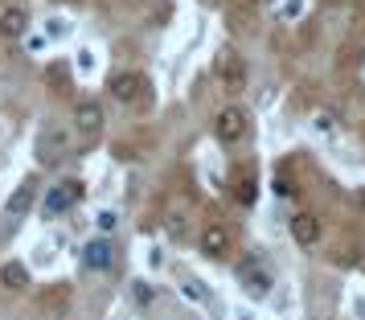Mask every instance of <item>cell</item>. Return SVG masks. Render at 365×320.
<instances>
[{
    "mask_svg": "<svg viewBox=\"0 0 365 320\" xmlns=\"http://www.w3.org/2000/svg\"><path fill=\"white\" fill-rule=\"evenodd\" d=\"M214 135L226 144V148H230V144H242V135H247V111H242V107H226V111H217Z\"/></svg>",
    "mask_w": 365,
    "mask_h": 320,
    "instance_id": "cell-1",
    "label": "cell"
},
{
    "mask_svg": "<svg viewBox=\"0 0 365 320\" xmlns=\"http://www.w3.org/2000/svg\"><path fill=\"white\" fill-rule=\"evenodd\" d=\"M58 156H66V132L58 123H46L37 135V160L41 165H58Z\"/></svg>",
    "mask_w": 365,
    "mask_h": 320,
    "instance_id": "cell-2",
    "label": "cell"
},
{
    "mask_svg": "<svg viewBox=\"0 0 365 320\" xmlns=\"http://www.w3.org/2000/svg\"><path fill=\"white\" fill-rule=\"evenodd\" d=\"M217 78H222L226 91H242V86H247V66H242V58L234 50L217 53Z\"/></svg>",
    "mask_w": 365,
    "mask_h": 320,
    "instance_id": "cell-3",
    "label": "cell"
},
{
    "mask_svg": "<svg viewBox=\"0 0 365 320\" xmlns=\"http://www.w3.org/2000/svg\"><path fill=\"white\" fill-rule=\"evenodd\" d=\"M78 197H83V181H58V185L46 193V210H50V214H66V210L78 205Z\"/></svg>",
    "mask_w": 365,
    "mask_h": 320,
    "instance_id": "cell-4",
    "label": "cell"
},
{
    "mask_svg": "<svg viewBox=\"0 0 365 320\" xmlns=\"http://www.w3.org/2000/svg\"><path fill=\"white\" fill-rule=\"evenodd\" d=\"M107 91L115 95L119 103H135V99H144V91H148V83L140 78V74H132V70H119L115 78L107 83Z\"/></svg>",
    "mask_w": 365,
    "mask_h": 320,
    "instance_id": "cell-5",
    "label": "cell"
},
{
    "mask_svg": "<svg viewBox=\"0 0 365 320\" xmlns=\"http://www.w3.org/2000/svg\"><path fill=\"white\" fill-rule=\"evenodd\" d=\"M238 284L247 287V296H250V300H263L267 291H271V275H267V271L259 267L255 259H247V263L238 267Z\"/></svg>",
    "mask_w": 365,
    "mask_h": 320,
    "instance_id": "cell-6",
    "label": "cell"
},
{
    "mask_svg": "<svg viewBox=\"0 0 365 320\" xmlns=\"http://www.w3.org/2000/svg\"><path fill=\"white\" fill-rule=\"evenodd\" d=\"M201 254H210V259L230 254V230H226V226H217V222H210V226L201 230Z\"/></svg>",
    "mask_w": 365,
    "mask_h": 320,
    "instance_id": "cell-7",
    "label": "cell"
},
{
    "mask_svg": "<svg viewBox=\"0 0 365 320\" xmlns=\"http://www.w3.org/2000/svg\"><path fill=\"white\" fill-rule=\"evenodd\" d=\"M83 263L91 271H111V263H115V247H111L107 238H95V242H86Z\"/></svg>",
    "mask_w": 365,
    "mask_h": 320,
    "instance_id": "cell-8",
    "label": "cell"
},
{
    "mask_svg": "<svg viewBox=\"0 0 365 320\" xmlns=\"http://www.w3.org/2000/svg\"><path fill=\"white\" fill-rule=\"evenodd\" d=\"M292 238H296L299 247H316L320 242V218L316 214H296L292 218Z\"/></svg>",
    "mask_w": 365,
    "mask_h": 320,
    "instance_id": "cell-9",
    "label": "cell"
},
{
    "mask_svg": "<svg viewBox=\"0 0 365 320\" xmlns=\"http://www.w3.org/2000/svg\"><path fill=\"white\" fill-rule=\"evenodd\" d=\"M34 197H37L34 181H25V185H17V189H13V197L4 202V214H9V218H25V214L34 210Z\"/></svg>",
    "mask_w": 365,
    "mask_h": 320,
    "instance_id": "cell-10",
    "label": "cell"
},
{
    "mask_svg": "<svg viewBox=\"0 0 365 320\" xmlns=\"http://www.w3.org/2000/svg\"><path fill=\"white\" fill-rule=\"evenodd\" d=\"M74 128H78L83 135L99 132L103 128V107L99 103H78V107H74Z\"/></svg>",
    "mask_w": 365,
    "mask_h": 320,
    "instance_id": "cell-11",
    "label": "cell"
},
{
    "mask_svg": "<svg viewBox=\"0 0 365 320\" xmlns=\"http://www.w3.org/2000/svg\"><path fill=\"white\" fill-rule=\"evenodd\" d=\"M25 25H29V17H25V9H17V4H9L0 13V37H21Z\"/></svg>",
    "mask_w": 365,
    "mask_h": 320,
    "instance_id": "cell-12",
    "label": "cell"
},
{
    "mask_svg": "<svg viewBox=\"0 0 365 320\" xmlns=\"http://www.w3.org/2000/svg\"><path fill=\"white\" fill-rule=\"evenodd\" d=\"M0 284L13 287V291H25V287H29V271L21 267V263H4V267H0Z\"/></svg>",
    "mask_w": 365,
    "mask_h": 320,
    "instance_id": "cell-13",
    "label": "cell"
},
{
    "mask_svg": "<svg viewBox=\"0 0 365 320\" xmlns=\"http://www.w3.org/2000/svg\"><path fill=\"white\" fill-rule=\"evenodd\" d=\"M234 197H238L242 205L255 202V177H238V185H234Z\"/></svg>",
    "mask_w": 365,
    "mask_h": 320,
    "instance_id": "cell-14",
    "label": "cell"
},
{
    "mask_svg": "<svg viewBox=\"0 0 365 320\" xmlns=\"http://www.w3.org/2000/svg\"><path fill=\"white\" fill-rule=\"evenodd\" d=\"M132 296H135V304H152V287L148 284H132Z\"/></svg>",
    "mask_w": 365,
    "mask_h": 320,
    "instance_id": "cell-15",
    "label": "cell"
},
{
    "mask_svg": "<svg viewBox=\"0 0 365 320\" xmlns=\"http://www.w3.org/2000/svg\"><path fill=\"white\" fill-rule=\"evenodd\" d=\"M95 222H99V230H103V234H111V230H115V214H111V210H103V214H99Z\"/></svg>",
    "mask_w": 365,
    "mask_h": 320,
    "instance_id": "cell-16",
    "label": "cell"
},
{
    "mask_svg": "<svg viewBox=\"0 0 365 320\" xmlns=\"http://www.w3.org/2000/svg\"><path fill=\"white\" fill-rule=\"evenodd\" d=\"M185 296H189V300H210V296H205V291H201V284H193V279H189V284H185Z\"/></svg>",
    "mask_w": 365,
    "mask_h": 320,
    "instance_id": "cell-17",
    "label": "cell"
},
{
    "mask_svg": "<svg viewBox=\"0 0 365 320\" xmlns=\"http://www.w3.org/2000/svg\"><path fill=\"white\" fill-rule=\"evenodd\" d=\"M66 33V21H50V37H62Z\"/></svg>",
    "mask_w": 365,
    "mask_h": 320,
    "instance_id": "cell-18",
    "label": "cell"
},
{
    "mask_svg": "<svg viewBox=\"0 0 365 320\" xmlns=\"http://www.w3.org/2000/svg\"><path fill=\"white\" fill-rule=\"evenodd\" d=\"M205 4H217V0H205Z\"/></svg>",
    "mask_w": 365,
    "mask_h": 320,
    "instance_id": "cell-19",
    "label": "cell"
}]
</instances>
